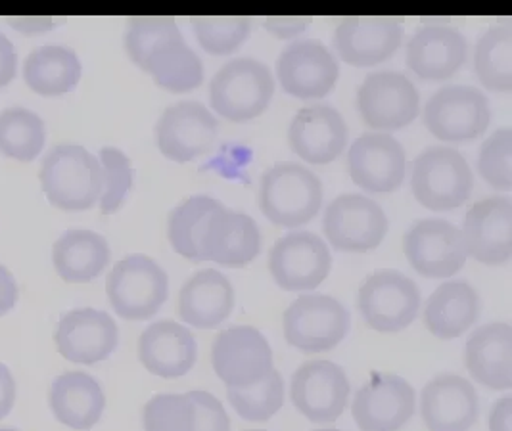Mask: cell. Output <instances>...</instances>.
<instances>
[{"instance_id":"50","label":"cell","mask_w":512,"mask_h":431,"mask_svg":"<svg viewBox=\"0 0 512 431\" xmlns=\"http://www.w3.org/2000/svg\"><path fill=\"white\" fill-rule=\"evenodd\" d=\"M0 431H20V430H14V428H0Z\"/></svg>"},{"instance_id":"49","label":"cell","mask_w":512,"mask_h":431,"mask_svg":"<svg viewBox=\"0 0 512 431\" xmlns=\"http://www.w3.org/2000/svg\"><path fill=\"white\" fill-rule=\"evenodd\" d=\"M8 25L24 35H43L54 27L52 18H8Z\"/></svg>"},{"instance_id":"48","label":"cell","mask_w":512,"mask_h":431,"mask_svg":"<svg viewBox=\"0 0 512 431\" xmlns=\"http://www.w3.org/2000/svg\"><path fill=\"white\" fill-rule=\"evenodd\" d=\"M489 430L512 431V399H499L489 412Z\"/></svg>"},{"instance_id":"35","label":"cell","mask_w":512,"mask_h":431,"mask_svg":"<svg viewBox=\"0 0 512 431\" xmlns=\"http://www.w3.org/2000/svg\"><path fill=\"white\" fill-rule=\"evenodd\" d=\"M474 71L489 91H512V27L493 25L478 39L474 50Z\"/></svg>"},{"instance_id":"20","label":"cell","mask_w":512,"mask_h":431,"mask_svg":"<svg viewBox=\"0 0 512 431\" xmlns=\"http://www.w3.org/2000/svg\"><path fill=\"white\" fill-rule=\"evenodd\" d=\"M119 330L116 320L106 311L93 307L73 309L60 318L54 343L58 353L75 364L106 361L116 351Z\"/></svg>"},{"instance_id":"15","label":"cell","mask_w":512,"mask_h":431,"mask_svg":"<svg viewBox=\"0 0 512 431\" xmlns=\"http://www.w3.org/2000/svg\"><path fill=\"white\" fill-rule=\"evenodd\" d=\"M217 133L215 115L204 104L185 100L163 112L156 125V144L165 158L188 163L210 152Z\"/></svg>"},{"instance_id":"14","label":"cell","mask_w":512,"mask_h":431,"mask_svg":"<svg viewBox=\"0 0 512 431\" xmlns=\"http://www.w3.org/2000/svg\"><path fill=\"white\" fill-rule=\"evenodd\" d=\"M405 257L424 278H451L465 267L461 228L443 219H422L403 238Z\"/></svg>"},{"instance_id":"5","label":"cell","mask_w":512,"mask_h":431,"mask_svg":"<svg viewBox=\"0 0 512 431\" xmlns=\"http://www.w3.org/2000/svg\"><path fill=\"white\" fill-rule=\"evenodd\" d=\"M169 280L148 255L135 253L114 265L106 280V294L117 315L125 320H146L162 309Z\"/></svg>"},{"instance_id":"21","label":"cell","mask_w":512,"mask_h":431,"mask_svg":"<svg viewBox=\"0 0 512 431\" xmlns=\"http://www.w3.org/2000/svg\"><path fill=\"white\" fill-rule=\"evenodd\" d=\"M348 125L342 114L328 104L305 106L288 127L292 152L307 163L326 165L340 158L348 144Z\"/></svg>"},{"instance_id":"4","label":"cell","mask_w":512,"mask_h":431,"mask_svg":"<svg viewBox=\"0 0 512 431\" xmlns=\"http://www.w3.org/2000/svg\"><path fill=\"white\" fill-rule=\"evenodd\" d=\"M411 188L417 202L426 209L451 211L468 202L474 175L459 150L430 146L413 161Z\"/></svg>"},{"instance_id":"8","label":"cell","mask_w":512,"mask_h":431,"mask_svg":"<svg viewBox=\"0 0 512 431\" xmlns=\"http://www.w3.org/2000/svg\"><path fill=\"white\" fill-rule=\"evenodd\" d=\"M357 110L367 127L388 135L417 119L420 94L407 75L399 71H376L369 73L359 87Z\"/></svg>"},{"instance_id":"2","label":"cell","mask_w":512,"mask_h":431,"mask_svg":"<svg viewBox=\"0 0 512 431\" xmlns=\"http://www.w3.org/2000/svg\"><path fill=\"white\" fill-rule=\"evenodd\" d=\"M48 202L64 211H85L102 196V167L79 144H58L48 152L39 171Z\"/></svg>"},{"instance_id":"26","label":"cell","mask_w":512,"mask_h":431,"mask_svg":"<svg viewBox=\"0 0 512 431\" xmlns=\"http://www.w3.org/2000/svg\"><path fill=\"white\" fill-rule=\"evenodd\" d=\"M139 359L142 366L160 378H181L188 374L196 359L198 345L187 326L173 320L150 324L139 340Z\"/></svg>"},{"instance_id":"16","label":"cell","mask_w":512,"mask_h":431,"mask_svg":"<svg viewBox=\"0 0 512 431\" xmlns=\"http://www.w3.org/2000/svg\"><path fill=\"white\" fill-rule=\"evenodd\" d=\"M417 393L396 374H378L353 399L351 416L361 431H399L415 414Z\"/></svg>"},{"instance_id":"23","label":"cell","mask_w":512,"mask_h":431,"mask_svg":"<svg viewBox=\"0 0 512 431\" xmlns=\"http://www.w3.org/2000/svg\"><path fill=\"white\" fill-rule=\"evenodd\" d=\"M200 250L204 261H213L229 269H242L259 255L261 232L250 215L221 207L206 225Z\"/></svg>"},{"instance_id":"1","label":"cell","mask_w":512,"mask_h":431,"mask_svg":"<svg viewBox=\"0 0 512 431\" xmlns=\"http://www.w3.org/2000/svg\"><path fill=\"white\" fill-rule=\"evenodd\" d=\"M257 202L273 225L303 227L317 217L323 205V184L311 169L282 161L263 173Z\"/></svg>"},{"instance_id":"51","label":"cell","mask_w":512,"mask_h":431,"mask_svg":"<svg viewBox=\"0 0 512 431\" xmlns=\"http://www.w3.org/2000/svg\"><path fill=\"white\" fill-rule=\"evenodd\" d=\"M317 431H342V430H317Z\"/></svg>"},{"instance_id":"52","label":"cell","mask_w":512,"mask_h":431,"mask_svg":"<svg viewBox=\"0 0 512 431\" xmlns=\"http://www.w3.org/2000/svg\"><path fill=\"white\" fill-rule=\"evenodd\" d=\"M252 431H263V430H252Z\"/></svg>"},{"instance_id":"9","label":"cell","mask_w":512,"mask_h":431,"mask_svg":"<svg viewBox=\"0 0 512 431\" xmlns=\"http://www.w3.org/2000/svg\"><path fill=\"white\" fill-rule=\"evenodd\" d=\"M357 305L369 328L382 334L401 332L419 315V286L399 271L384 269L365 280Z\"/></svg>"},{"instance_id":"37","label":"cell","mask_w":512,"mask_h":431,"mask_svg":"<svg viewBox=\"0 0 512 431\" xmlns=\"http://www.w3.org/2000/svg\"><path fill=\"white\" fill-rule=\"evenodd\" d=\"M227 399L242 420L267 422L284 405V382L279 370H271L259 384L246 389L227 387Z\"/></svg>"},{"instance_id":"19","label":"cell","mask_w":512,"mask_h":431,"mask_svg":"<svg viewBox=\"0 0 512 431\" xmlns=\"http://www.w3.org/2000/svg\"><path fill=\"white\" fill-rule=\"evenodd\" d=\"M466 253L482 265H507L512 257V200L493 196L468 209L463 223Z\"/></svg>"},{"instance_id":"41","label":"cell","mask_w":512,"mask_h":431,"mask_svg":"<svg viewBox=\"0 0 512 431\" xmlns=\"http://www.w3.org/2000/svg\"><path fill=\"white\" fill-rule=\"evenodd\" d=\"M478 171L489 186L509 192L512 188V131L509 127L491 133L478 152Z\"/></svg>"},{"instance_id":"34","label":"cell","mask_w":512,"mask_h":431,"mask_svg":"<svg viewBox=\"0 0 512 431\" xmlns=\"http://www.w3.org/2000/svg\"><path fill=\"white\" fill-rule=\"evenodd\" d=\"M223 205L210 196H192L177 205L167 221V236L173 250L187 257L194 263H202V234L210 221L211 215L219 211Z\"/></svg>"},{"instance_id":"47","label":"cell","mask_w":512,"mask_h":431,"mask_svg":"<svg viewBox=\"0 0 512 431\" xmlns=\"http://www.w3.org/2000/svg\"><path fill=\"white\" fill-rule=\"evenodd\" d=\"M307 25L309 22L303 18H273V20L263 22V27L279 39H294V37L302 35L303 31L307 29Z\"/></svg>"},{"instance_id":"36","label":"cell","mask_w":512,"mask_h":431,"mask_svg":"<svg viewBox=\"0 0 512 431\" xmlns=\"http://www.w3.org/2000/svg\"><path fill=\"white\" fill-rule=\"evenodd\" d=\"M47 142L45 121L27 108H6L0 112V154L18 161L41 156Z\"/></svg>"},{"instance_id":"42","label":"cell","mask_w":512,"mask_h":431,"mask_svg":"<svg viewBox=\"0 0 512 431\" xmlns=\"http://www.w3.org/2000/svg\"><path fill=\"white\" fill-rule=\"evenodd\" d=\"M250 27L252 22L248 18H200L194 22V33L206 52L227 56L246 41Z\"/></svg>"},{"instance_id":"10","label":"cell","mask_w":512,"mask_h":431,"mask_svg":"<svg viewBox=\"0 0 512 431\" xmlns=\"http://www.w3.org/2000/svg\"><path fill=\"white\" fill-rule=\"evenodd\" d=\"M211 364L221 382L234 389L256 386L275 368L269 341L252 326L223 330L213 341Z\"/></svg>"},{"instance_id":"22","label":"cell","mask_w":512,"mask_h":431,"mask_svg":"<svg viewBox=\"0 0 512 431\" xmlns=\"http://www.w3.org/2000/svg\"><path fill=\"white\" fill-rule=\"evenodd\" d=\"M468 58L465 35L451 25H422L407 43V66L426 83H442Z\"/></svg>"},{"instance_id":"44","label":"cell","mask_w":512,"mask_h":431,"mask_svg":"<svg viewBox=\"0 0 512 431\" xmlns=\"http://www.w3.org/2000/svg\"><path fill=\"white\" fill-rule=\"evenodd\" d=\"M18 71V52L14 43L0 33V89L10 85L16 79Z\"/></svg>"},{"instance_id":"11","label":"cell","mask_w":512,"mask_h":431,"mask_svg":"<svg viewBox=\"0 0 512 431\" xmlns=\"http://www.w3.org/2000/svg\"><path fill=\"white\" fill-rule=\"evenodd\" d=\"M323 232L332 248L365 253L382 244L388 232V217L371 198L342 194L326 207Z\"/></svg>"},{"instance_id":"33","label":"cell","mask_w":512,"mask_h":431,"mask_svg":"<svg viewBox=\"0 0 512 431\" xmlns=\"http://www.w3.org/2000/svg\"><path fill=\"white\" fill-rule=\"evenodd\" d=\"M144 71L152 75L156 85L169 92L194 91L204 81V64L185 39L158 46L148 56Z\"/></svg>"},{"instance_id":"39","label":"cell","mask_w":512,"mask_h":431,"mask_svg":"<svg viewBox=\"0 0 512 431\" xmlns=\"http://www.w3.org/2000/svg\"><path fill=\"white\" fill-rule=\"evenodd\" d=\"M142 424L146 431H196V407L188 393H162L146 403Z\"/></svg>"},{"instance_id":"3","label":"cell","mask_w":512,"mask_h":431,"mask_svg":"<svg viewBox=\"0 0 512 431\" xmlns=\"http://www.w3.org/2000/svg\"><path fill=\"white\" fill-rule=\"evenodd\" d=\"M275 94L271 69L256 58H236L219 69L210 85L211 108L229 121H250L263 114Z\"/></svg>"},{"instance_id":"24","label":"cell","mask_w":512,"mask_h":431,"mask_svg":"<svg viewBox=\"0 0 512 431\" xmlns=\"http://www.w3.org/2000/svg\"><path fill=\"white\" fill-rule=\"evenodd\" d=\"M478 412L476 389L457 374H440L422 389L420 414L430 431H468Z\"/></svg>"},{"instance_id":"7","label":"cell","mask_w":512,"mask_h":431,"mask_svg":"<svg viewBox=\"0 0 512 431\" xmlns=\"http://www.w3.org/2000/svg\"><path fill=\"white\" fill-rule=\"evenodd\" d=\"M491 110L488 96L476 87L449 85L428 100L424 108L426 129L443 142L465 144L482 137L488 129Z\"/></svg>"},{"instance_id":"40","label":"cell","mask_w":512,"mask_h":431,"mask_svg":"<svg viewBox=\"0 0 512 431\" xmlns=\"http://www.w3.org/2000/svg\"><path fill=\"white\" fill-rule=\"evenodd\" d=\"M98 161L102 167V196L98 204L104 215H112L123 205L133 186V167L125 152L114 146L102 148Z\"/></svg>"},{"instance_id":"32","label":"cell","mask_w":512,"mask_h":431,"mask_svg":"<svg viewBox=\"0 0 512 431\" xmlns=\"http://www.w3.org/2000/svg\"><path fill=\"white\" fill-rule=\"evenodd\" d=\"M81 73V60L70 46H39L24 62L25 83L41 96L68 94L79 85Z\"/></svg>"},{"instance_id":"25","label":"cell","mask_w":512,"mask_h":431,"mask_svg":"<svg viewBox=\"0 0 512 431\" xmlns=\"http://www.w3.org/2000/svg\"><path fill=\"white\" fill-rule=\"evenodd\" d=\"M403 41V29L390 18H346L334 31L338 56L353 68H373L390 60Z\"/></svg>"},{"instance_id":"18","label":"cell","mask_w":512,"mask_h":431,"mask_svg":"<svg viewBox=\"0 0 512 431\" xmlns=\"http://www.w3.org/2000/svg\"><path fill=\"white\" fill-rule=\"evenodd\" d=\"M348 169L353 182L373 194H390L405 181L407 152L386 133H367L351 144Z\"/></svg>"},{"instance_id":"6","label":"cell","mask_w":512,"mask_h":431,"mask_svg":"<svg viewBox=\"0 0 512 431\" xmlns=\"http://www.w3.org/2000/svg\"><path fill=\"white\" fill-rule=\"evenodd\" d=\"M284 338L303 353H325L346 340L351 317L334 297L300 295L284 311Z\"/></svg>"},{"instance_id":"43","label":"cell","mask_w":512,"mask_h":431,"mask_svg":"<svg viewBox=\"0 0 512 431\" xmlns=\"http://www.w3.org/2000/svg\"><path fill=\"white\" fill-rule=\"evenodd\" d=\"M196 407V431H231V420L221 401L208 391H190Z\"/></svg>"},{"instance_id":"13","label":"cell","mask_w":512,"mask_h":431,"mask_svg":"<svg viewBox=\"0 0 512 431\" xmlns=\"http://www.w3.org/2000/svg\"><path fill=\"white\" fill-rule=\"evenodd\" d=\"M350 389L342 366L330 361H309L294 372L290 397L307 420L332 424L348 407Z\"/></svg>"},{"instance_id":"30","label":"cell","mask_w":512,"mask_h":431,"mask_svg":"<svg viewBox=\"0 0 512 431\" xmlns=\"http://www.w3.org/2000/svg\"><path fill=\"white\" fill-rule=\"evenodd\" d=\"M482 301L465 280L442 284L424 307V324L438 340L461 338L478 320Z\"/></svg>"},{"instance_id":"45","label":"cell","mask_w":512,"mask_h":431,"mask_svg":"<svg viewBox=\"0 0 512 431\" xmlns=\"http://www.w3.org/2000/svg\"><path fill=\"white\" fill-rule=\"evenodd\" d=\"M20 299V288L14 278L4 265H0V317L8 315Z\"/></svg>"},{"instance_id":"31","label":"cell","mask_w":512,"mask_h":431,"mask_svg":"<svg viewBox=\"0 0 512 431\" xmlns=\"http://www.w3.org/2000/svg\"><path fill=\"white\" fill-rule=\"evenodd\" d=\"M112 257L104 236L93 230H68L52 246V265L68 284H87L104 273Z\"/></svg>"},{"instance_id":"17","label":"cell","mask_w":512,"mask_h":431,"mask_svg":"<svg viewBox=\"0 0 512 431\" xmlns=\"http://www.w3.org/2000/svg\"><path fill=\"white\" fill-rule=\"evenodd\" d=\"M277 77L286 94L313 100L325 98L336 87L340 68L332 52L317 39L286 46L277 60Z\"/></svg>"},{"instance_id":"27","label":"cell","mask_w":512,"mask_h":431,"mask_svg":"<svg viewBox=\"0 0 512 431\" xmlns=\"http://www.w3.org/2000/svg\"><path fill=\"white\" fill-rule=\"evenodd\" d=\"M54 418L75 431L93 430L106 409V395L98 380L87 372L71 370L60 374L48 393Z\"/></svg>"},{"instance_id":"28","label":"cell","mask_w":512,"mask_h":431,"mask_svg":"<svg viewBox=\"0 0 512 431\" xmlns=\"http://www.w3.org/2000/svg\"><path fill=\"white\" fill-rule=\"evenodd\" d=\"M465 364L472 378L495 391L512 387V328L507 322L480 326L465 347Z\"/></svg>"},{"instance_id":"29","label":"cell","mask_w":512,"mask_h":431,"mask_svg":"<svg viewBox=\"0 0 512 431\" xmlns=\"http://www.w3.org/2000/svg\"><path fill=\"white\" fill-rule=\"evenodd\" d=\"M233 309V284L225 274L213 269L192 274L179 295L181 318L200 330L221 326Z\"/></svg>"},{"instance_id":"38","label":"cell","mask_w":512,"mask_h":431,"mask_svg":"<svg viewBox=\"0 0 512 431\" xmlns=\"http://www.w3.org/2000/svg\"><path fill=\"white\" fill-rule=\"evenodd\" d=\"M177 39H183V35L171 18H131L125 31V50L129 58L144 69L148 56L158 46Z\"/></svg>"},{"instance_id":"46","label":"cell","mask_w":512,"mask_h":431,"mask_svg":"<svg viewBox=\"0 0 512 431\" xmlns=\"http://www.w3.org/2000/svg\"><path fill=\"white\" fill-rule=\"evenodd\" d=\"M16 397H18L16 380L10 372V368L4 363H0V420L12 412Z\"/></svg>"},{"instance_id":"12","label":"cell","mask_w":512,"mask_h":431,"mask_svg":"<svg viewBox=\"0 0 512 431\" xmlns=\"http://www.w3.org/2000/svg\"><path fill=\"white\" fill-rule=\"evenodd\" d=\"M332 269L325 242L313 232H290L275 242L269 271L286 292H311L319 288Z\"/></svg>"}]
</instances>
